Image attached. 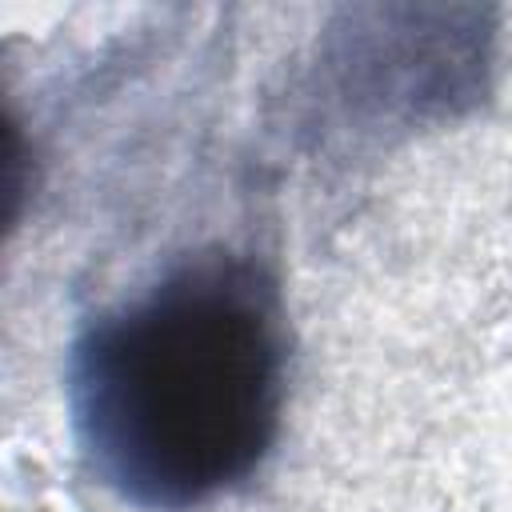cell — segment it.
<instances>
[{
    "label": "cell",
    "instance_id": "obj_1",
    "mask_svg": "<svg viewBox=\"0 0 512 512\" xmlns=\"http://www.w3.org/2000/svg\"><path fill=\"white\" fill-rule=\"evenodd\" d=\"M288 392V320L264 264L212 248L100 312L68 356L84 460L120 500L184 512L248 480Z\"/></svg>",
    "mask_w": 512,
    "mask_h": 512
}]
</instances>
